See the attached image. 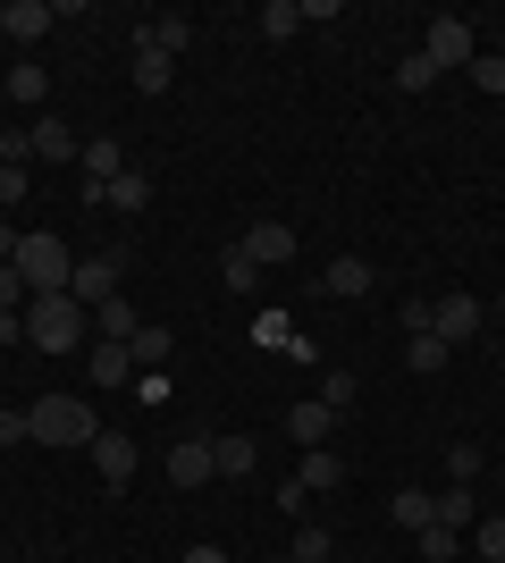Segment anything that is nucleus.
<instances>
[{
  "mask_svg": "<svg viewBox=\"0 0 505 563\" xmlns=\"http://www.w3.org/2000/svg\"><path fill=\"white\" fill-rule=\"evenodd\" d=\"M85 329H94V311L76 303V295H34V303H25V345L51 353V362L85 353Z\"/></svg>",
  "mask_w": 505,
  "mask_h": 563,
  "instance_id": "nucleus-1",
  "label": "nucleus"
},
{
  "mask_svg": "<svg viewBox=\"0 0 505 563\" xmlns=\"http://www.w3.org/2000/svg\"><path fill=\"white\" fill-rule=\"evenodd\" d=\"M9 269L25 278V295H68L76 253H68V244H59L51 228H25V235H18V261H9Z\"/></svg>",
  "mask_w": 505,
  "mask_h": 563,
  "instance_id": "nucleus-2",
  "label": "nucleus"
},
{
  "mask_svg": "<svg viewBox=\"0 0 505 563\" xmlns=\"http://www.w3.org/2000/svg\"><path fill=\"white\" fill-rule=\"evenodd\" d=\"M25 429L43 438V446H94L101 421H94V404L85 396H34L25 404Z\"/></svg>",
  "mask_w": 505,
  "mask_h": 563,
  "instance_id": "nucleus-3",
  "label": "nucleus"
},
{
  "mask_svg": "<svg viewBox=\"0 0 505 563\" xmlns=\"http://www.w3.org/2000/svg\"><path fill=\"white\" fill-rule=\"evenodd\" d=\"M421 59H430L438 76H463L472 59H481V34H472L463 18H430L421 25Z\"/></svg>",
  "mask_w": 505,
  "mask_h": 563,
  "instance_id": "nucleus-4",
  "label": "nucleus"
},
{
  "mask_svg": "<svg viewBox=\"0 0 505 563\" xmlns=\"http://www.w3.org/2000/svg\"><path fill=\"white\" fill-rule=\"evenodd\" d=\"M481 329H488V303H481V295H430V336H447V345H472Z\"/></svg>",
  "mask_w": 505,
  "mask_h": 563,
  "instance_id": "nucleus-5",
  "label": "nucleus"
},
{
  "mask_svg": "<svg viewBox=\"0 0 505 563\" xmlns=\"http://www.w3.org/2000/svg\"><path fill=\"white\" fill-rule=\"evenodd\" d=\"M119 269H127L119 244H110V253H85V261H76V278H68V295H76L85 311H101L110 295H119Z\"/></svg>",
  "mask_w": 505,
  "mask_h": 563,
  "instance_id": "nucleus-6",
  "label": "nucleus"
},
{
  "mask_svg": "<svg viewBox=\"0 0 505 563\" xmlns=\"http://www.w3.org/2000/svg\"><path fill=\"white\" fill-rule=\"evenodd\" d=\"M51 25H59L51 0H0V43H43Z\"/></svg>",
  "mask_w": 505,
  "mask_h": 563,
  "instance_id": "nucleus-7",
  "label": "nucleus"
},
{
  "mask_svg": "<svg viewBox=\"0 0 505 563\" xmlns=\"http://www.w3.org/2000/svg\"><path fill=\"white\" fill-rule=\"evenodd\" d=\"M85 454H94V471H101V479H110V488H127V479H135V463H144L127 429H101V438H94V446H85Z\"/></svg>",
  "mask_w": 505,
  "mask_h": 563,
  "instance_id": "nucleus-8",
  "label": "nucleus"
},
{
  "mask_svg": "<svg viewBox=\"0 0 505 563\" xmlns=\"http://www.w3.org/2000/svg\"><path fill=\"white\" fill-rule=\"evenodd\" d=\"M168 479H177V488H211V479H219L211 438H177V446H168Z\"/></svg>",
  "mask_w": 505,
  "mask_h": 563,
  "instance_id": "nucleus-9",
  "label": "nucleus"
},
{
  "mask_svg": "<svg viewBox=\"0 0 505 563\" xmlns=\"http://www.w3.org/2000/svg\"><path fill=\"white\" fill-rule=\"evenodd\" d=\"M371 286H380V278H371V261H362V253H337L329 269H320V295H337V303H354V295H371Z\"/></svg>",
  "mask_w": 505,
  "mask_h": 563,
  "instance_id": "nucleus-10",
  "label": "nucleus"
},
{
  "mask_svg": "<svg viewBox=\"0 0 505 563\" xmlns=\"http://www.w3.org/2000/svg\"><path fill=\"white\" fill-rule=\"evenodd\" d=\"M244 253L262 261V269H278V261H295V228H278V219H253V228L237 235Z\"/></svg>",
  "mask_w": 505,
  "mask_h": 563,
  "instance_id": "nucleus-11",
  "label": "nucleus"
},
{
  "mask_svg": "<svg viewBox=\"0 0 505 563\" xmlns=\"http://www.w3.org/2000/svg\"><path fill=\"white\" fill-rule=\"evenodd\" d=\"M25 135H34V161H76V152H85V143H76V126H68L59 110H43Z\"/></svg>",
  "mask_w": 505,
  "mask_h": 563,
  "instance_id": "nucleus-12",
  "label": "nucleus"
},
{
  "mask_svg": "<svg viewBox=\"0 0 505 563\" xmlns=\"http://www.w3.org/2000/svg\"><path fill=\"white\" fill-rule=\"evenodd\" d=\"M101 211H119V219L152 211V177H144V168H119V177L101 186Z\"/></svg>",
  "mask_w": 505,
  "mask_h": 563,
  "instance_id": "nucleus-13",
  "label": "nucleus"
},
{
  "mask_svg": "<svg viewBox=\"0 0 505 563\" xmlns=\"http://www.w3.org/2000/svg\"><path fill=\"white\" fill-rule=\"evenodd\" d=\"M186 43H194L186 18H144L135 25V51H161V59H186Z\"/></svg>",
  "mask_w": 505,
  "mask_h": 563,
  "instance_id": "nucleus-14",
  "label": "nucleus"
},
{
  "mask_svg": "<svg viewBox=\"0 0 505 563\" xmlns=\"http://www.w3.org/2000/svg\"><path fill=\"white\" fill-rule=\"evenodd\" d=\"M76 168H85V194H101V186H110V177H119V168H135V161H127L119 143L101 135V143H85V152H76Z\"/></svg>",
  "mask_w": 505,
  "mask_h": 563,
  "instance_id": "nucleus-15",
  "label": "nucleus"
},
{
  "mask_svg": "<svg viewBox=\"0 0 505 563\" xmlns=\"http://www.w3.org/2000/svg\"><path fill=\"white\" fill-rule=\"evenodd\" d=\"M211 463H219V479H253V463H262V454H253V438H244V429H219V438H211Z\"/></svg>",
  "mask_w": 505,
  "mask_h": 563,
  "instance_id": "nucleus-16",
  "label": "nucleus"
},
{
  "mask_svg": "<svg viewBox=\"0 0 505 563\" xmlns=\"http://www.w3.org/2000/svg\"><path fill=\"white\" fill-rule=\"evenodd\" d=\"M85 378H94V387H127V378H135V353L127 345H85Z\"/></svg>",
  "mask_w": 505,
  "mask_h": 563,
  "instance_id": "nucleus-17",
  "label": "nucleus"
},
{
  "mask_svg": "<svg viewBox=\"0 0 505 563\" xmlns=\"http://www.w3.org/2000/svg\"><path fill=\"white\" fill-rule=\"evenodd\" d=\"M329 429H337V412H329V404H295V412H287V438H295V446H329Z\"/></svg>",
  "mask_w": 505,
  "mask_h": 563,
  "instance_id": "nucleus-18",
  "label": "nucleus"
},
{
  "mask_svg": "<svg viewBox=\"0 0 505 563\" xmlns=\"http://www.w3.org/2000/svg\"><path fill=\"white\" fill-rule=\"evenodd\" d=\"M295 479H304V488H312V496H329L337 479H345V463H337L329 446H304V463H295Z\"/></svg>",
  "mask_w": 505,
  "mask_h": 563,
  "instance_id": "nucleus-19",
  "label": "nucleus"
},
{
  "mask_svg": "<svg viewBox=\"0 0 505 563\" xmlns=\"http://www.w3.org/2000/svg\"><path fill=\"white\" fill-rule=\"evenodd\" d=\"M94 329H101V345H127V336L144 329V320H135V303H127V295H110V303L94 311Z\"/></svg>",
  "mask_w": 505,
  "mask_h": 563,
  "instance_id": "nucleus-20",
  "label": "nucleus"
},
{
  "mask_svg": "<svg viewBox=\"0 0 505 563\" xmlns=\"http://www.w3.org/2000/svg\"><path fill=\"white\" fill-rule=\"evenodd\" d=\"M447 362H455V345H447V336H430V329H421V336L405 345V371H421V378H438Z\"/></svg>",
  "mask_w": 505,
  "mask_h": 563,
  "instance_id": "nucleus-21",
  "label": "nucleus"
},
{
  "mask_svg": "<svg viewBox=\"0 0 505 563\" xmlns=\"http://www.w3.org/2000/svg\"><path fill=\"white\" fill-rule=\"evenodd\" d=\"M387 514L405 521V530H430V521H438V496L430 488H396V496H387Z\"/></svg>",
  "mask_w": 505,
  "mask_h": 563,
  "instance_id": "nucleus-22",
  "label": "nucleus"
},
{
  "mask_svg": "<svg viewBox=\"0 0 505 563\" xmlns=\"http://www.w3.org/2000/svg\"><path fill=\"white\" fill-rule=\"evenodd\" d=\"M253 25H262V43H287V34H304V0H270Z\"/></svg>",
  "mask_w": 505,
  "mask_h": 563,
  "instance_id": "nucleus-23",
  "label": "nucleus"
},
{
  "mask_svg": "<svg viewBox=\"0 0 505 563\" xmlns=\"http://www.w3.org/2000/svg\"><path fill=\"white\" fill-rule=\"evenodd\" d=\"M219 278H228V295H253V286H262V261L244 253V244H228V253H219Z\"/></svg>",
  "mask_w": 505,
  "mask_h": 563,
  "instance_id": "nucleus-24",
  "label": "nucleus"
},
{
  "mask_svg": "<svg viewBox=\"0 0 505 563\" xmlns=\"http://www.w3.org/2000/svg\"><path fill=\"white\" fill-rule=\"evenodd\" d=\"M438 521H447V530H472V521H481V496L447 479V488H438Z\"/></svg>",
  "mask_w": 505,
  "mask_h": 563,
  "instance_id": "nucleus-25",
  "label": "nucleus"
},
{
  "mask_svg": "<svg viewBox=\"0 0 505 563\" xmlns=\"http://www.w3.org/2000/svg\"><path fill=\"white\" fill-rule=\"evenodd\" d=\"M127 353H135V378H144V371H161V362H168V329H152V320H144V329L127 336Z\"/></svg>",
  "mask_w": 505,
  "mask_h": 563,
  "instance_id": "nucleus-26",
  "label": "nucleus"
},
{
  "mask_svg": "<svg viewBox=\"0 0 505 563\" xmlns=\"http://www.w3.org/2000/svg\"><path fill=\"white\" fill-rule=\"evenodd\" d=\"M177 85V59H161V51H135V93H168Z\"/></svg>",
  "mask_w": 505,
  "mask_h": 563,
  "instance_id": "nucleus-27",
  "label": "nucleus"
},
{
  "mask_svg": "<svg viewBox=\"0 0 505 563\" xmlns=\"http://www.w3.org/2000/svg\"><path fill=\"white\" fill-rule=\"evenodd\" d=\"M430 85H447V76H438L421 51H405V59H396V93H430Z\"/></svg>",
  "mask_w": 505,
  "mask_h": 563,
  "instance_id": "nucleus-28",
  "label": "nucleus"
},
{
  "mask_svg": "<svg viewBox=\"0 0 505 563\" xmlns=\"http://www.w3.org/2000/svg\"><path fill=\"white\" fill-rule=\"evenodd\" d=\"M354 396H362L354 371H320V404H329V412H354Z\"/></svg>",
  "mask_w": 505,
  "mask_h": 563,
  "instance_id": "nucleus-29",
  "label": "nucleus"
},
{
  "mask_svg": "<svg viewBox=\"0 0 505 563\" xmlns=\"http://www.w3.org/2000/svg\"><path fill=\"white\" fill-rule=\"evenodd\" d=\"M9 101H51V76L34 68V59H18V68H9Z\"/></svg>",
  "mask_w": 505,
  "mask_h": 563,
  "instance_id": "nucleus-30",
  "label": "nucleus"
},
{
  "mask_svg": "<svg viewBox=\"0 0 505 563\" xmlns=\"http://www.w3.org/2000/svg\"><path fill=\"white\" fill-rule=\"evenodd\" d=\"M447 479H455V488H472V479H481V446H472V438H455V446H447Z\"/></svg>",
  "mask_w": 505,
  "mask_h": 563,
  "instance_id": "nucleus-31",
  "label": "nucleus"
},
{
  "mask_svg": "<svg viewBox=\"0 0 505 563\" xmlns=\"http://www.w3.org/2000/svg\"><path fill=\"white\" fill-rule=\"evenodd\" d=\"M455 547H463V530H447V521L421 530V563H455Z\"/></svg>",
  "mask_w": 505,
  "mask_h": 563,
  "instance_id": "nucleus-32",
  "label": "nucleus"
},
{
  "mask_svg": "<svg viewBox=\"0 0 505 563\" xmlns=\"http://www.w3.org/2000/svg\"><path fill=\"white\" fill-rule=\"evenodd\" d=\"M472 547H481V563H505V514L472 521Z\"/></svg>",
  "mask_w": 505,
  "mask_h": 563,
  "instance_id": "nucleus-33",
  "label": "nucleus"
},
{
  "mask_svg": "<svg viewBox=\"0 0 505 563\" xmlns=\"http://www.w3.org/2000/svg\"><path fill=\"white\" fill-rule=\"evenodd\" d=\"M295 563H329V530H320V521H304V530H295V547H287Z\"/></svg>",
  "mask_w": 505,
  "mask_h": 563,
  "instance_id": "nucleus-34",
  "label": "nucleus"
},
{
  "mask_svg": "<svg viewBox=\"0 0 505 563\" xmlns=\"http://www.w3.org/2000/svg\"><path fill=\"white\" fill-rule=\"evenodd\" d=\"M463 76H472L481 93H505V51H481V59H472V68H463Z\"/></svg>",
  "mask_w": 505,
  "mask_h": 563,
  "instance_id": "nucleus-35",
  "label": "nucleus"
},
{
  "mask_svg": "<svg viewBox=\"0 0 505 563\" xmlns=\"http://www.w3.org/2000/svg\"><path fill=\"white\" fill-rule=\"evenodd\" d=\"M0 161L25 168V161H34V135H25V126H0Z\"/></svg>",
  "mask_w": 505,
  "mask_h": 563,
  "instance_id": "nucleus-36",
  "label": "nucleus"
},
{
  "mask_svg": "<svg viewBox=\"0 0 505 563\" xmlns=\"http://www.w3.org/2000/svg\"><path fill=\"white\" fill-rule=\"evenodd\" d=\"M25 438H34V429H25V412H18V404H0V446H25Z\"/></svg>",
  "mask_w": 505,
  "mask_h": 563,
  "instance_id": "nucleus-37",
  "label": "nucleus"
},
{
  "mask_svg": "<svg viewBox=\"0 0 505 563\" xmlns=\"http://www.w3.org/2000/svg\"><path fill=\"white\" fill-rule=\"evenodd\" d=\"M18 202H25V168L0 161V211H18Z\"/></svg>",
  "mask_w": 505,
  "mask_h": 563,
  "instance_id": "nucleus-38",
  "label": "nucleus"
},
{
  "mask_svg": "<svg viewBox=\"0 0 505 563\" xmlns=\"http://www.w3.org/2000/svg\"><path fill=\"white\" fill-rule=\"evenodd\" d=\"M253 336H262V345H287L295 329H287V311H262V320H253Z\"/></svg>",
  "mask_w": 505,
  "mask_h": 563,
  "instance_id": "nucleus-39",
  "label": "nucleus"
},
{
  "mask_svg": "<svg viewBox=\"0 0 505 563\" xmlns=\"http://www.w3.org/2000/svg\"><path fill=\"white\" fill-rule=\"evenodd\" d=\"M25 303H34V295H25V278H18V269H0V311H25Z\"/></svg>",
  "mask_w": 505,
  "mask_h": 563,
  "instance_id": "nucleus-40",
  "label": "nucleus"
},
{
  "mask_svg": "<svg viewBox=\"0 0 505 563\" xmlns=\"http://www.w3.org/2000/svg\"><path fill=\"white\" fill-rule=\"evenodd\" d=\"M0 345H25V311H0Z\"/></svg>",
  "mask_w": 505,
  "mask_h": 563,
  "instance_id": "nucleus-41",
  "label": "nucleus"
},
{
  "mask_svg": "<svg viewBox=\"0 0 505 563\" xmlns=\"http://www.w3.org/2000/svg\"><path fill=\"white\" fill-rule=\"evenodd\" d=\"M186 563H228V547H211V539H202V547H186Z\"/></svg>",
  "mask_w": 505,
  "mask_h": 563,
  "instance_id": "nucleus-42",
  "label": "nucleus"
},
{
  "mask_svg": "<svg viewBox=\"0 0 505 563\" xmlns=\"http://www.w3.org/2000/svg\"><path fill=\"white\" fill-rule=\"evenodd\" d=\"M488 320H505V295H497V303H488Z\"/></svg>",
  "mask_w": 505,
  "mask_h": 563,
  "instance_id": "nucleus-43",
  "label": "nucleus"
},
{
  "mask_svg": "<svg viewBox=\"0 0 505 563\" xmlns=\"http://www.w3.org/2000/svg\"><path fill=\"white\" fill-rule=\"evenodd\" d=\"M270 563H295V555H270Z\"/></svg>",
  "mask_w": 505,
  "mask_h": 563,
  "instance_id": "nucleus-44",
  "label": "nucleus"
},
{
  "mask_svg": "<svg viewBox=\"0 0 505 563\" xmlns=\"http://www.w3.org/2000/svg\"><path fill=\"white\" fill-rule=\"evenodd\" d=\"M497 51H505V43H497Z\"/></svg>",
  "mask_w": 505,
  "mask_h": 563,
  "instance_id": "nucleus-45",
  "label": "nucleus"
}]
</instances>
